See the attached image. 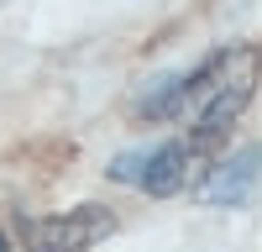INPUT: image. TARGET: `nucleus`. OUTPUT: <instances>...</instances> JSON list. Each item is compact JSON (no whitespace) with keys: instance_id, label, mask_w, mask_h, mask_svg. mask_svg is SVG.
Returning <instances> with one entry per match:
<instances>
[{"instance_id":"nucleus-2","label":"nucleus","mask_w":262,"mask_h":252,"mask_svg":"<svg viewBox=\"0 0 262 252\" xmlns=\"http://www.w3.org/2000/svg\"><path fill=\"white\" fill-rule=\"evenodd\" d=\"M116 231V216L105 205H79L63 216H42L21 231V252H90Z\"/></svg>"},{"instance_id":"nucleus-4","label":"nucleus","mask_w":262,"mask_h":252,"mask_svg":"<svg viewBox=\"0 0 262 252\" xmlns=\"http://www.w3.org/2000/svg\"><path fill=\"white\" fill-rule=\"evenodd\" d=\"M0 252H11V247H6V237H0Z\"/></svg>"},{"instance_id":"nucleus-1","label":"nucleus","mask_w":262,"mask_h":252,"mask_svg":"<svg viewBox=\"0 0 262 252\" xmlns=\"http://www.w3.org/2000/svg\"><path fill=\"white\" fill-rule=\"evenodd\" d=\"M200 158L189 153V142H163V147H147V153H126L111 163V179L142 189V195H179V189L194 179Z\"/></svg>"},{"instance_id":"nucleus-3","label":"nucleus","mask_w":262,"mask_h":252,"mask_svg":"<svg viewBox=\"0 0 262 252\" xmlns=\"http://www.w3.org/2000/svg\"><path fill=\"white\" fill-rule=\"evenodd\" d=\"M252 184H257V147H247L242 163L215 168V179L200 184V195H205L210 205H236V200H247V195H252Z\"/></svg>"}]
</instances>
